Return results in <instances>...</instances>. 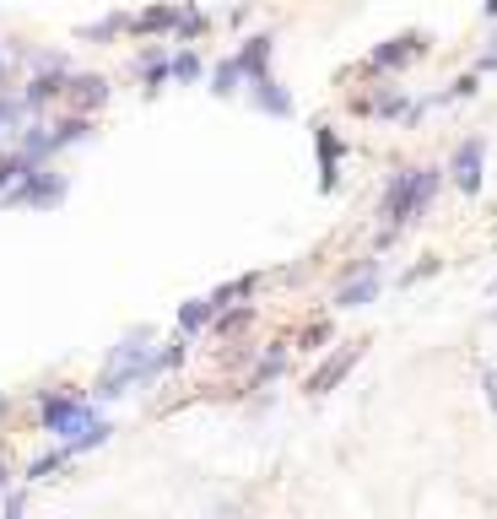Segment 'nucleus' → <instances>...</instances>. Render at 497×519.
<instances>
[{
	"label": "nucleus",
	"mask_w": 497,
	"mask_h": 519,
	"mask_svg": "<svg viewBox=\"0 0 497 519\" xmlns=\"http://www.w3.org/2000/svg\"><path fill=\"white\" fill-rule=\"evenodd\" d=\"M433 190H438V168H400L384 190V222L400 228V222L422 217V206L433 201Z\"/></svg>",
	"instance_id": "obj_1"
},
{
	"label": "nucleus",
	"mask_w": 497,
	"mask_h": 519,
	"mask_svg": "<svg viewBox=\"0 0 497 519\" xmlns=\"http://www.w3.org/2000/svg\"><path fill=\"white\" fill-rule=\"evenodd\" d=\"M38 417H44V428L55 433V438H65V449H76V444H82V438L103 422L98 411H92L87 401H76V395H49Z\"/></svg>",
	"instance_id": "obj_2"
},
{
	"label": "nucleus",
	"mask_w": 497,
	"mask_h": 519,
	"mask_svg": "<svg viewBox=\"0 0 497 519\" xmlns=\"http://www.w3.org/2000/svg\"><path fill=\"white\" fill-rule=\"evenodd\" d=\"M6 201H11V206H60V201H65V179L38 163V168L28 173V179H22L17 190L6 195Z\"/></svg>",
	"instance_id": "obj_3"
},
{
	"label": "nucleus",
	"mask_w": 497,
	"mask_h": 519,
	"mask_svg": "<svg viewBox=\"0 0 497 519\" xmlns=\"http://www.w3.org/2000/svg\"><path fill=\"white\" fill-rule=\"evenodd\" d=\"M481 157H487V141H460V152H454V163H449V173H454V184H460L465 195H476L481 190Z\"/></svg>",
	"instance_id": "obj_4"
},
{
	"label": "nucleus",
	"mask_w": 497,
	"mask_h": 519,
	"mask_svg": "<svg viewBox=\"0 0 497 519\" xmlns=\"http://www.w3.org/2000/svg\"><path fill=\"white\" fill-rule=\"evenodd\" d=\"M379 287H384L379 265H357V276H352V282H346L341 292H335V309H362V303L379 298Z\"/></svg>",
	"instance_id": "obj_5"
},
{
	"label": "nucleus",
	"mask_w": 497,
	"mask_h": 519,
	"mask_svg": "<svg viewBox=\"0 0 497 519\" xmlns=\"http://www.w3.org/2000/svg\"><path fill=\"white\" fill-rule=\"evenodd\" d=\"M416 55H427V38L422 33H406V38H389V44L373 49V65H379V71H395V65H406Z\"/></svg>",
	"instance_id": "obj_6"
},
{
	"label": "nucleus",
	"mask_w": 497,
	"mask_h": 519,
	"mask_svg": "<svg viewBox=\"0 0 497 519\" xmlns=\"http://www.w3.org/2000/svg\"><path fill=\"white\" fill-rule=\"evenodd\" d=\"M357 357H362V346H346V352H341V357H330V363H325V368H319V374H314V379H308V395H325V390H330V384H341V379H346V368H352V363H357Z\"/></svg>",
	"instance_id": "obj_7"
},
{
	"label": "nucleus",
	"mask_w": 497,
	"mask_h": 519,
	"mask_svg": "<svg viewBox=\"0 0 497 519\" xmlns=\"http://www.w3.org/2000/svg\"><path fill=\"white\" fill-rule=\"evenodd\" d=\"M249 98L260 103L265 114H281V119L292 114V92H281V87L271 82V76H260V82H249Z\"/></svg>",
	"instance_id": "obj_8"
},
{
	"label": "nucleus",
	"mask_w": 497,
	"mask_h": 519,
	"mask_svg": "<svg viewBox=\"0 0 497 519\" xmlns=\"http://www.w3.org/2000/svg\"><path fill=\"white\" fill-rule=\"evenodd\" d=\"M265 60H271V38H249V44L244 49H238V65H244V76H249V82H260V76H271V71H265Z\"/></svg>",
	"instance_id": "obj_9"
},
{
	"label": "nucleus",
	"mask_w": 497,
	"mask_h": 519,
	"mask_svg": "<svg viewBox=\"0 0 497 519\" xmlns=\"http://www.w3.org/2000/svg\"><path fill=\"white\" fill-rule=\"evenodd\" d=\"M314 141H319V190H335V163H341V146L330 141L325 125L314 130Z\"/></svg>",
	"instance_id": "obj_10"
},
{
	"label": "nucleus",
	"mask_w": 497,
	"mask_h": 519,
	"mask_svg": "<svg viewBox=\"0 0 497 519\" xmlns=\"http://www.w3.org/2000/svg\"><path fill=\"white\" fill-rule=\"evenodd\" d=\"M82 98L87 109H98L103 98H109V82H103V76H71V103Z\"/></svg>",
	"instance_id": "obj_11"
},
{
	"label": "nucleus",
	"mask_w": 497,
	"mask_h": 519,
	"mask_svg": "<svg viewBox=\"0 0 497 519\" xmlns=\"http://www.w3.org/2000/svg\"><path fill=\"white\" fill-rule=\"evenodd\" d=\"M33 168H38L33 157H0V201H6V190H11V184H22Z\"/></svg>",
	"instance_id": "obj_12"
},
{
	"label": "nucleus",
	"mask_w": 497,
	"mask_h": 519,
	"mask_svg": "<svg viewBox=\"0 0 497 519\" xmlns=\"http://www.w3.org/2000/svg\"><path fill=\"white\" fill-rule=\"evenodd\" d=\"M211 314H217V303H184V309H179V325H184V336H195V330H206L211 325Z\"/></svg>",
	"instance_id": "obj_13"
},
{
	"label": "nucleus",
	"mask_w": 497,
	"mask_h": 519,
	"mask_svg": "<svg viewBox=\"0 0 497 519\" xmlns=\"http://www.w3.org/2000/svg\"><path fill=\"white\" fill-rule=\"evenodd\" d=\"M238 76H244V65H238V60H222L217 76H211V92H217V98H233V92H238Z\"/></svg>",
	"instance_id": "obj_14"
},
{
	"label": "nucleus",
	"mask_w": 497,
	"mask_h": 519,
	"mask_svg": "<svg viewBox=\"0 0 497 519\" xmlns=\"http://www.w3.org/2000/svg\"><path fill=\"white\" fill-rule=\"evenodd\" d=\"M71 82L65 76H55V71H44V76H33V87H28V103H49L55 92H65Z\"/></svg>",
	"instance_id": "obj_15"
},
{
	"label": "nucleus",
	"mask_w": 497,
	"mask_h": 519,
	"mask_svg": "<svg viewBox=\"0 0 497 519\" xmlns=\"http://www.w3.org/2000/svg\"><path fill=\"white\" fill-rule=\"evenodd\" d=\"M141 71H146V82H168V76H173V60L152 49V55H141Z\"/></svg>",
	"instance_id": "obj_16"
},
{
	"label": "nucleus",
	"mask_w": 497,
	"mask_h": 519,
	"mask_svg": "<svg viewBox=\"0 0 497 519\" xmlns=\"http://www.w3.org/2000/svg\"><path fill=\"white\" fill-rule=\"evenodd\" d=\"M168 22H173V6H152V11H141L136 28H168Z\"/></svg>",
	"instance_id": "obj_17"
},
{
	"label": "nucleus",
	"mask_w": 497,
	"mask_h": 519,
	"mask_svg": "<svg viewBox=\"0 0 497 519\" xmlns=\"http://www.w3.org/2000/svg\"><path fill=\"white\" fill-rule=\"evenodd\" d=\"M173 76H179V82H195V76H200V60L190 55V49H184V55L173 60Z\"/></svg>",
	"instance_id": "obj_18"
},
{
	"label": "nucleus",
	"mask_w": 497,
	"mask_h": 519,
	"mask_svg": "<svg viewBox=\"0 0 497 519\" xmlns=\"http://www.w3.org/2000/svg\"><path fill=\"white\" fill-rule=\"evenodd\" d=\"M373 109H379V114H400V109H406V98H400V92H384V98L373 103Z\"/></svg>",
	"instance_id": "obj_19"
},
{
	"label": "nucleus",
	"mask_w": 497,
	"mask_h": 519,
	"mask_svg": "<svg viewBox=\"0 0 497 519\" xmlns=\"http://www.w3.org/2000/svg\"><path fill=\"white\" fill-rule=\"evenodd\" d=\"M481 390H487V406L497 411V368H487V379H481Z\"/></svg>",
	"instance_id": "obj_20"
},
{
	"label": "nucleus",
	"mask_w": 497,
	"mask_h": 519,
	"mask_svg": "<svg viewBox=\"0 0 497 519\" xmlns=\"http://www.w3.org/2000/svg\"><path fill=\"white\" fill-rule=\"evenodd\" d=\"M6 519H22V492H11V503H6Z\"/></svg>",
	"instance_id": "obj_21"
},
{
	"label": "nucleus",
	"mask_w": 497,
	"mask_h": 519,
	"mask_svg": "<svg viewBox=\"0 0 497 519\" xmlns=\"http://www.w3.org/2000/svg\"><path fill=\"white\" fill-rule=\"evenodd\" d=\"M211 519H244V514H238L233 503H222V509H211Z\"/></svg>",
	"instance_id": "obj_22"
},
{
	"label": "nucleus",
	"mask_w": 497,
	"mask_h": 519,
	"mask_svg": "<svg viewBox=\"0 0 497 519\" xmlns=\"http://www.w3.org/2000/svg\"><path fill=\"white\" fill-rule=\"evenodd\" d=\"M6 114H11V109H6V103H0V130H6Z\"/></svg>",
	"instance_id": "obj_23"
},
{
	"label": "nucleus",
	"mask_w": 497,
	"mask_h": 519,
	"mask_svg": "<svg viewBox=\"0 0 497 519\" xmlns=\"http://www.w3.org/2000/svg\"><path fill=\"white\" fill-rule=\"evenodd\" d=\"M487 17H497V0H487Z\"/></svg>",
	"instance_id": "obj_24"
},
{
	"label": "nucleus",
	"mask_w": 497,
	"mask_h": 519,
	"mask_svg": "<svg viewBox=\"0 0 497 519\" xmlns=\"http://www.w3.org/2000/svg\"><path fill=\"white\" fill-rule=\"evenodd\" d=\"M0 482H6V465H0Z\"/></svg>",
	"instance_id": "obj_25"
},
{
	"label": "nucleus",
	"mask_w": 497,
	"mask_h": 519,
	"mask_svg": "<svg viewBox=\"0 0 497 519\" xmlns=\"http://www.w3.org/2000/svg\"><path fill=\"white\" fill-rule=\"evenodd\" d=\"M0 82H6V65H0Z\"/></svg>",
	"instance_id": "obj_26"
},
{
	"label": "nucleus",
	"mask_w": 497,
	"mask_h": 519,
	"mask_svg": "<svg viewBox=\"0 0 497 519\" xmlns=\"http://www.w3.org/2000/svg\"><path fill=\"white\" fill-rule=\"evenodd\" d=\"M492 325H497V309H492Z\"/></svg>",
	"instance_id": "obj_27"
},
{
	"label": "nucleus",
	"mask_w": 497,
	"mask_h": 519,
	"mask_svg": "<svg viewBox=\"0 0 497 519\" xmlns=\"http://www.w3.org/2000/svg\"><path fill=\"white\" fill-rule=\"evenodd\" d=\"M0 411H6V401H0Z\"/></svg>",
	"instance_id": "obj_28"
},
{
	"label": "nucleus",
	"mask_w": 497,
	"mask_h": 519,
	"mask_svg": "<svg viewBox=\"0 0 497 519\" xmlns=\"http://www.w3.org/2000/svg\"><path fill=\"white\" fill-rule=\"evenodd\" d=\"M492 292H497V282H492Z\"/></svg>",
	"instance_id": "obj_29"
}]
</instances>
